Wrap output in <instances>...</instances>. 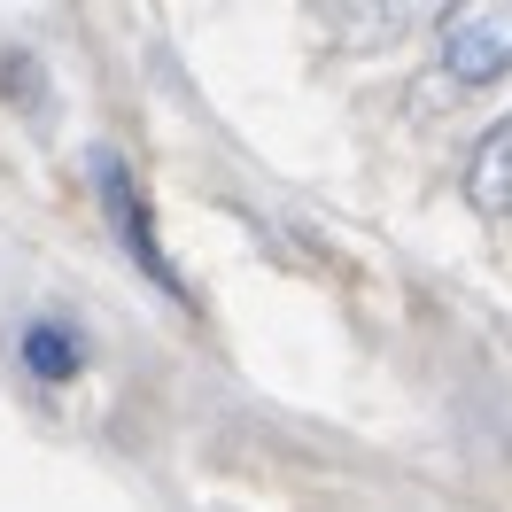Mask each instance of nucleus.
<instances>
[{
    "label": "nucleus",
    "mask_w": 512,
    "mask_h": 512,
    "mask_svg": "<svg viewBox=\"0 0 512 512\" xmlns=\"http://www.w3.org/2000/svg\"><path fill=\"white\" fill-rule=\"evenodd\" d=\"M435 47H443V70L458 78V86L512 78V0H466V8H443Z\"/></svg>",
    "instance_id": "f257e3e1"
},
{
    "label": "nucleus",
    "mask_w": 512,
    "mask_h": 512,
    "mask_svg": "<svg viewBox=\"0 0 512 512\" xmlns=\"http://www.w3.org/2000/svg\"><path fill=\"white\" fill-rule=\"evenodd\" d=\"M94 179H101V202H109V225L132 241V256H140V272H156V280H171L163 272V256H156V233H148V210H140V187H132V171L117 156H101L94 163Z\"/></svg>",
    "instance_id": "f03ea898"
},
{
    "label": "nucleus",
    "mask_w": 512,
    "mask_h": 512,
    "mask_svg": "<svg viewBox=\"0 0 512 512\" xmlns=\"http://www.w3.org/2000/svg\"><path fill=\"white\" fill-rule=\"evenodd\" d=\"M466 194H474L481 210H512V117H505V125H489V140L474 148V163H466Z\"/></svg>",
    "instance_id": "7ed1b4c3"
},
{
    "label": "nucleus",
    "mask_w": 512,
    "mask_h": 512,
    "mask_svg": "<svg viewBox=\"0 0 512 512\" xmlns=\"http://www.w3.org/2000/svg\"><path fill=\"white\" fill-rule=\"evenodd\" d=\"M24 357H32L39 381H70V373H78V334H63L55 319H39L32 334H24Z\"/></svg>",
    "instance_id": "20e7f679"
}]
</instances>
